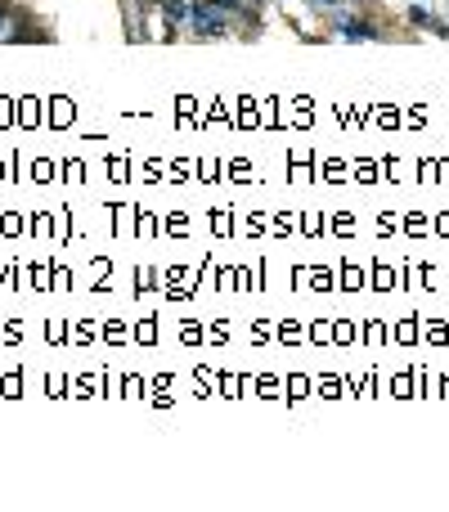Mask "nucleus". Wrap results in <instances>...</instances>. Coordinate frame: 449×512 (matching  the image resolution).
I'll return each mask as SVG.
<instances>
[{"mask_svg":"<svg viewBox=\"0 0 449 512\" xmlns=\"http://www.w3.org/2000/svg\"><path fill=\"white\" fill-rule=\"evenodd\" d=\"M194 23H198V32H207V36H221L225 32V14H221V9H203V14L194 9Z\"/></svg>","mask_w":449,"mask_h":512,"instance_id":"f257e3e1","label":"nucleus"},{"mask_svg":"<svg viewBox=\"0 0 449 512\" xmlns=\"http://www.w3.org/2000/svg\"><path fill=\"white\" fill-rule=\"evenodd\" d=\"M5 27H14V23H9V18H5V5H0V36H9Z\"/></svg>","mask_w":449,"mask_h":512,"instance_id":"f03ea898","label":"nucleus"}]
</instances>
